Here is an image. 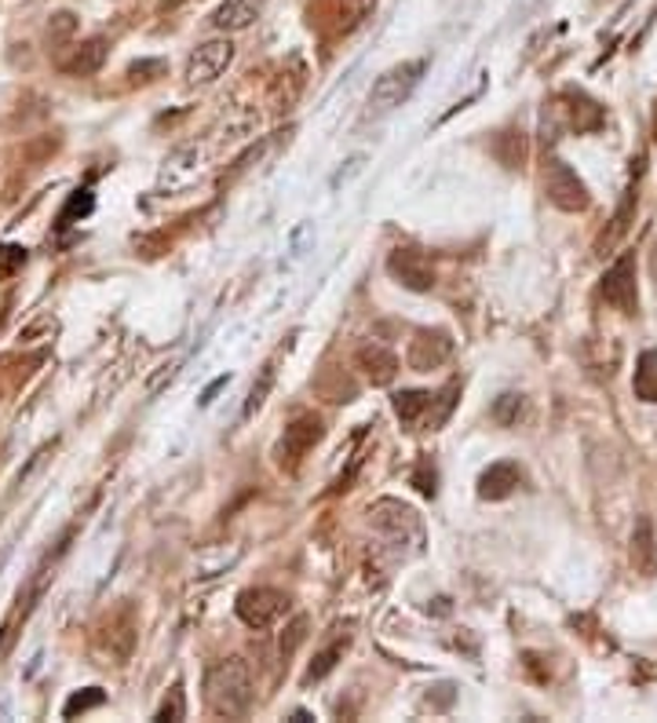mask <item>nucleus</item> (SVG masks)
I'll return each mask as SVG.
<instances>
[{"instance_id":"nucleus-1","label":"nucleus","mask_w":657,"mask_h":723,"mask_svg":"<svg viewBox=\"0 0 657 723\" xmlns=\"http://www.w3.org/2000/svg\"><path fill=\"white\" fill-rule=\"evenodd\" d=\"M205 702L216 716L242 720L252 702H256V688H252V669L242 658H226L205 672Z\"/></svg>"},{"instance_id":"nucleus-2","label":"nucleus","mask_w":657,"mask_h":723,"mask_svg":"<svg viewBox=\"0 0 657 723\" xmlns=\"http://www.w3.org/2000/svg\"><path fill=\"white\" fill-rule=\"evenodd\" d=\"M427 70V59H413V62H398V67L384 70L381 78L373 81L370 89V118H384L391 110H398L406 99L416 92Z\"/></svg>"},{"instance_id":"nucleus-3","label":"nucleus","mask_w":657,"mask_h":723,"mask_svg":"<svg viewBox=\"0 0 657 723\" xmlns=\"http://www.w3.org/2000/svg\"><path fill=\"white\" fill-rule=\"evenodd\" d=\"M603 301L621 315H639V285H636V253H621L603 274Z\"/></svg>"},{"instance_id":"nucleus-4","label":"nucleus","mask_w":657,"mask_h":723,"mask_svg":"<svg viewBox=\"0 0 657 723\" xmlns=\"http://www.w3.org/2000/svg\"><path fill=\"white\" fill-rule=\"evenodd\" d=\"M545 194H548V202L555 208H563V212H585L592 205L588 186L580 183L577 172L559 157L545 165Z\"/></svg>"},{"instance_id":"nucleus-5","label":"nucleus","mask_w":657,"mask_h":723,"mask_svg":"<svg viewBox=\"0 0 657 723\" xmlns=\"http://www.w3.org/2000/svg\"><path fill=\"white\" fill-rule=\"evenodd\" d=\"M319 439H322V420L314 417V414L296 417V420L285 428L282 439H277V450H274L277 465H282L285 471H296L300 460L314 450V442H319Z\"/></svg>"},{"instance_id":"nucleus-6","label":"nucleus","mask_w":657,"mask_h":723,"mask_svg":"<svg viewBox=\"0 0 657 723\" xmlns=\"http://www.w3.org/2000/svg\"><path fill=\"white\" fill-rule=\"evenodd\" d=\"M234 62V44L220 37V41H205L198 44L191 59H186V81L191 84H212L216 78H223L226 67Z\"/></svg>"},{"instance_id":"nucleus-7","label":"nucleus","mask_w":657,"mask_h":723,"mask_svg":"<svg viewBox=\"0 0 657 723\" xmlns=\"http://www.w3.org/2000/svg\"><path fill=\"white\" fill-rule=\"evenodd\" d=\"M285 603L289 600L277 589H245L242 595H237L234 610L249 629H267L271 621H277V614L285 610Z\"/></svg>"},{"instance_id":"nucleus-8","label":"nucleus","mask_w":657,"mask_h":723,"mask_svg":"<svg viewBox=\"0 0 657 723\" xmlns=\"http://www.w3.org/2000/svg\"><path fill=\"white\" fill-rule=\"evenodd\" d=\"M387 271L395 274V278L406 285L413 293H427L435 285V271L432 264L424 259V253H416V248H395L387 259Z\"/></svg>"},{"instance_id":"nucleus-9","label":"nucleus","mask_w":657,"mask_h":723,"mask_svg":"<svg viewBox=\"0 0 657 723\" xmlns=\"http://www.w3.org/2000/svg\"><path fill=\"white\" fill-rule=\"evenodd\" d=\"M449 355H453L449 333H442V329H421V333L413 336V344H410V369H416V373L438 369Z\"/></svg>"},{"instance_id":"nucleus-10","label":"nucleus","mask_w":657,"mask_h":723,"mask_svg":"<svg viewBox=\"0 0 657 723\" xmlns=\"http://www.w3.org/2000/svg\"><path fill=\"white\" fill-rule=\"evenodd\" d=\"M107 62V41L103 37H92V41H81L70 48V55L59 59V70L70 73V78H92V73L103 70Z\"/></svg>"},{"instance_id":"nucleus-11","label":"nucleus","mask_w":657,"mask_h":723,"mask_svg":"<svg viewBox=\"0 0 657 723\" xmlns=\"http://www.w3.org/2000/svg\"><path fill=\"white\" fill-rule=\"evenodd\" d=\"M519 482H523L519 465H512V460H497V465H489L483 476H478V497H483V501H504V497L515 493V486Z\"/></svg>"},{"instance_id":"nucleus-12","label":"nucleus","mask_w":657,"mask_h":723,"mask_svg":"<svg viewBox=\"0 0 657 723\" xmlns=\"http://www.w3.org/2000/svg\"><path fill=\"white\" fill-rule=\"evenodd\" d=\"M271 0H223V4L216 8V16H212V22H216V30H226V33L249 30L252 22L263 16V8Z\"/></svg>"},{"instance_id":"nucleus-13","label":"nucleus","mask_w":657,"mask_h":723,"mask_svg":"<svg viewBox=\"0 0 657 723\" xmlns=\"http://www.w3.org/2000/svg\"><path fill=\"white\" fill-rule=\"evenodd\" d=\"M358 369L370 377V384H376V388H387L398 373V358L395 352H387L384 344H365L358 352Z\"/></svg>"},{"instance_id":"nucleus-14","label":"nucleus","mask_w":657,"mask_h":723,"mask_svg":"<svg viewBox=\"0 0 657 723\" xmlns=\"http://www.w3.org/2000/svg\"><path fill=\"white\" fill-rule=\"evenodd\" d=\"M566 103H570L566 110H570V124L577 132H599L603 129L606 114L596 99H588L585 92H566Z\"/></svg>"},{"instance_id":"nucleus-15","label":"nucleus","mask_w":657,"mask_h":723,"mask_svg":"<svg viewBox=\"0 0 657 723\" xmlns=\"http://www.w3.org/2000/svg\"><path fill=\"white\" fill-rule=\"evenodd\" d=\"M631 563L643 573V578H654L657 573V538H654V527L647 519L636 527V538H631Z\"/></svg>"},{"instance_id":"nucleus-16","label":"nucleus","mask_w":657,"mask_h":723,"mask_svg":"<svg viewBox=\"0 0 657 723\" xmlns=\"http://www.w3.org/2000/svg\"><path fill=\"white\" fill-rule=\"evenodd\" d=\"M631 391H636L639 403L654 406L657 403V352H643L636 358V377H631Z\"/></svg>"},{"instance_id":"nucleus-17","label":"nucleus","mask_w":657,"mask_h":723,"mask_svg":"<svg viewBox=\"0 0 657 723\" xmlns=\"http://www.w3.org/2000/svg\"><path fill=\"white\" fill-rule=\"evenodd\" d=\"M432 391H398L395 395V414H398V420L402 424H416L421 420L427 409H432Z\"/></svg>"},{"instance_id":"nucleus-18","label":"nucleus","mask_w":657,"mask_h":723,"mask_svg":"<svg viewBox=\"0 0 657 723\" xmlns=\"http://www.w3.org/2000/svg\"><path fill=\"white\" fill-rule=\"evenodd\" d=\"M347 643H351V640H347V635H344V640H333V643L325 646V651H319V654H314V662H311V669H307V676H303V683L325 680L328 672L336 669V662H340V658H344Z\"/></svg>"},{"instance_id":"nucleus-19","label":"nucleus","mask_w":657,"mask_h":723,"mask_svg":"<svg viewBox=\"0 0 657 723\" xmlns=\"http://www.w3.org/2000/svg\"><path fill=\"white\" fill-rule=\"evenodd\" d=\"M103 702H107L103 688H88V691H78V694L70 697L67 705H62V716H67V720H73V716H78V713H88V709H99V705H103Z\"/></svg>"},{"instance_id":"nucleus-20","label":"nucleus","mask_w":657,"mask_h":723,"mask_svg":"<svg viewBox=\"0 0 657 723\" xmlns=\"http://www.w3.org/2000/svg\"><path fill=\"white\" fill-rule=\"evenodd\" d=\"M523 409H526V403H523V395H501L497 398V406H493V420L497 424H504V428H508V424H515L523 417Z\"/></svg>"},{"instance_id":"nucleus-21","label":"nucleus","mask_w":657,"mask_h":723,"mask_svg":"<svg viewBox=\"0 0 657 723\" xmlns=\"http://www.w3.org/2000/svg\"><path fill=\"white\" fill-rule=\"evenodd\" d=\"M92 208H95V197H92V191H88V186H84V191L73 194V197H70V205L62 208L59 227H70L73 220H78V216H88V212H92Z\"/></svg>"},{"instance_id":"nucleus-22","label":"nucleus","mask_w":657,"mask_h":723,"mask_svg":"<svg viewBox=\"0 0 657 723\" xmlns=\"http://www.w3.org/2000/svg\"><path fill=\"white\" fill-rule=\"evenodd\" d=\"M271 384H274V362H267V366H263V377H260V384H252L249 403H245V417H252V414H256V409L263 406V398H267Z\"/></svg>"},{"instance_id":"nucleus-23","label":"nucleus","mask_w":657,"mask_h":723,"mask_svg":"<svg viewBox=\"0 0 657 723\" xmlns=\"http://www.w3.org/2000/svg\"><path fill=\"white\" fill-rule=\"evenodd\" d=\"M186 716V705H183V691L175 688V691H169V697L161 702V709H158V723H175V720H183Z\"/></svg>"},{"instance_id":"nucleus-24","label":"nucleus","mask_w":657,"mask_h":723,"mask_svg":"<svg viewBox=\"0 0 657 723\" xmlns=\"http://www.w3.org/2000/svg\"><path fill=\"white\" fill-rule=\"evenodd\" d=\"M22 264H27V248H22V245H0V278L16 274Z\"/></svg>"},{"instance_id":"nucleus-25","label":"nucleus","mask_w":657,"mask_h":723,"mask_svg":"<svg viewBox=\"0 0 657 723\" xmlns=\"http://www.w3.org/2000/svg\"><path fill=\"white\" fill-rule=\"evenodd\" d=\"M413 482H416V490H421L424 497H435V468L427 465V460L421 465V471H416V479H413Z\"/></svg>"},{"instance_id":"nucleus-26","label":"nucleus","mask_w":657,"mask_h":723,"mask_svg":"<svg viewBox=\"0 0 657 723\" xmlns=\"http://www.w3.org/2000/svg\"><path fill=\"white\" fill-rule=\"evenodd\" d=\"M48 33L52 37H67V33H73V16L70 11H62V16H55V22L48 27Z\"/></svg>"},{"instance_id":"nucleus-27","label":"nucleus","mask_w":657,"mask_h":723,"mask_svg":"<svg viewBox=\"0 0 657 723\" xmlns=\"http://www.w3.org/2000/svg\"><path fill=\"white\" fill-rule=\"evenodd\" d=\"M172 377H175V362H172V366H161L158 377L146 384V391H150V395H158V391H161V384H164V380H172Z\"/></svg>"},{"instance_id":"nucleus-28","label":"nucleus","mask_w":657,"mask_h":723,"mask_svg":"<svg viewBox=\"0 0 657 723\" xmlns=\"http://www.w3.org/2000/svg\"><path fill=\"white\" fill-rule=\"evenodd\" d=\"M175 4H180V0H161V8H175Z\"/></svg>"}]
</instances>
